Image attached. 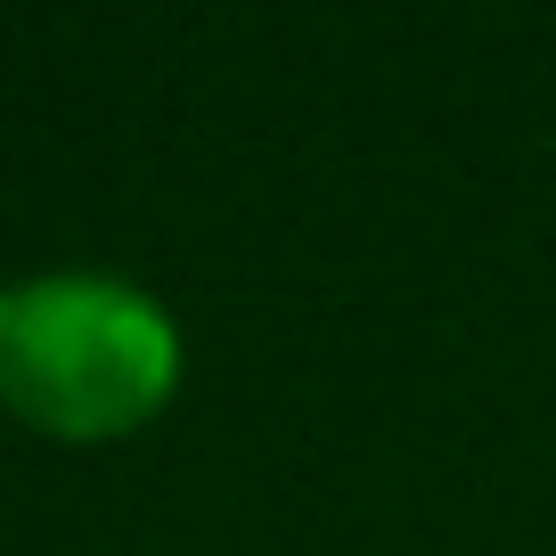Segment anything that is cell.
<instances>
[{"instance_id": "1", "label": "cell", "mask_w": 556, "mask_h": 556, "mask_svg": "<svg viewBox=\"0 0 556 556\" xmlns=\"http://www.w3.org/2000/svg\"><path fill=\"white\" fill-rule=\"evenodd\" d=\"M173 384V319L115 278H34L0 295V393L41 426L99 434Z\"/></svg>"}]
</instances>
